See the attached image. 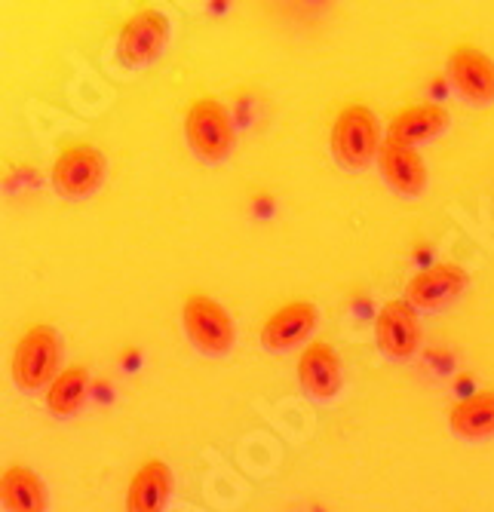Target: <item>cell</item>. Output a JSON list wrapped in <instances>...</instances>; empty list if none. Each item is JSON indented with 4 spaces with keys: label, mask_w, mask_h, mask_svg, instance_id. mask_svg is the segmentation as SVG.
Instances as JSON below:
<instances>
[{
    "label": "cell",
    "mask_w": 494,
    "mask_h": 512,
    "mask_svg": "<svg viewBox=\"0 0 494 512\" xmlns=\"http://www.w3.org/2000/svg\"><path fill=\"white\" fill-rule=\"evenodd\" d=\"M169 40V19L160 10H139L117 34V59L126 68H145L160 59Z\"/></svg>",
    "instance_id": "6"
},
{
    "label": "cell",
    "mask_w": 494,
    "mask_h": 512,
    "mask_svg": "<svg viewBox=\"0 0 494 512\" xmlns=\"http://www.w3.org/2000/svg\"><path fill=\"white\" fill-rule=\"evenodd\" d=\"M378 169L384 181L390 184V191L402 197H418L427 188V166L415 148H402L393 142H384L378 154Z\"/></svg>",
    "instance_id": "13"
},
{
    "label": "cell",
    "mask_w": 494,
    "mask_h": 512,
    "mask_svg": "<svg viewBox=\"0 0 494 512\" xmlns=\"http://www.w3.org/2000/svg\"><path fill=\"white\" fill-rule=\"evenodd\" d=\"M86 390H89L86 368H80V365L62 368V375L47 390V411L53 417H71V414H77L83 408V402H86Z\"/></svg>",
    "instance_id": "17"
},
{
    "label": "cell",
    "mask_w": 494,
    "mask_h": 512,
    "mask_svg": "<svg viewBox=\"0 0 494 512\" xmlns=\"http://www.w3.org/2000/svg\"><path fill=\"white\" fill-rule=\"evenodd\" d=\"M448 77H452L455 89L473 105L494 102V62L482 50L470 43H461L448 56Z\"/></svg>",
    "instance_id": "9"
},
{
    "label": "cell",
    "mask_w": 494,
    "mask_h": 512,
    "mask_svg": "<svg viewBox=\"0 0 494 512\" xmlns=\"http://www.w3.org/2000/svg\"><path fill=\"white\" fill-rule=\"evenodd\" d=\"M182 325L191 338V344L206 353V356H228L234 350L237 332H234V319L228 316L218 301L206 295H191L182 307Z\"/></svg>",
    "instance_id": "5"
},
{
    "label": "cell",
    "mask_w": 494,
    "mask_h": 512,
    "mask_svg": "<svg viewBox=\"0 0 494 512\" xmlns=\"http://www.w3.org/2000/svg\"><path fill=\"white\" fill-rule=\"evenodd\" d=\"M329 148L344 169H366L372 160H378L384 148V135L375 111L366 105L341 108V114L332 123Z\"/></svg>",
    "instance_id": "1"
},
{
    "label": "cell",
    "mask_w": 494,
    "mask_h": 512,
    "mask_svg": "<svg viewBox=\"0 0 494 512\" xmlns=\"http://www.w3.org/2000/svg\"><path fill=\"white\" fill-rule=\"evenodd\" d=\"M105 172H108L105 154L96 145L77 142V145H68L59 151V157L53 160V169H50V181L62 197L83 200L102 188Z\"/></svg>",
    "instance_id": "4"
},
{
    "label": "cell",
    "mask_w": 494,
    "mask_h": 512,
    "mask_svg": "<svg viewBox=\"0 0 494 512\" xmlns=\"http://www.w3.org/2000/svg\"><path fill=\"white\" fill-rule=\"evenodd\" d=\"M298 381L307 396L329 402L341 390V359L326 341H313L298 356Z\"/></svg>",
    "instance_id": "11"
},
{
    "label": "cell",
    "mask_w": 494,
    "mask_h": 512,
    "mask_svg": "<svg viewBox=\"0 0 494 512\" xmlns=\"http://www.w3.org/2000/svg\"><path fill=\"white\" fill-rule=\"evenodd\" d=\"M62 338L53 325H31L13 350V381L19 390H43L62 375Z\"/></svg>",
    "instance_id": "2"
},
{
    "label": "cell",
    "mask_w": 494,
    "mask_h": 512,
    "mask_svg": "<svg viewBox=\"0 0 494 512\" xmlns=\"http://www.w3.org/2000/svg\"><path fill=\"white\" fill-rule=\"evenodd\" d=\"M313 329H317V307L310 301H292L267 316V322L261 325V344L274 353L292 350L307 341Z\"/></svg>",
    "instance_id": "10"
},
{
    "label": "cell",
    "mask_w": 494,
    "mask_h": 512,
    "mask_svg": "<svg viewBox=\"0 0 494 512\" xmlns=\"http://www.w3.org/2000/svg\"><path fill=\"white\" fill-rule=\"evenodd\" d=\"M375 338L384 356L402 362L412 359L418 344H421V325H418V313L406 298H390L375 319Z\"/></svg>",
    "instance_id": "7"
},
{
    "label": "cell",
    "mask_w": 494,
    "mask_h": 512,
    "mask_svg": "<svg viewBox=\"0 0 494 512\" xmlns=\"http://www.w3.org/2000/svg\"><path fill=\"white\" fill-rule=\"evenodd\" d=\"M448 427L461 439H488L494 436V390H479L458 399L448 408Z\"/></svg>",
    "instance_id": "15"
},
{
    "label": "cell",
    "mask_w": 494,
    "mask_h": 512,
    "mask_svg": "<svg viewBox=\"0 0 494 512\" xmlns=\"http://www.w3.org/2000/svg\"><path fill=\"white\" fill-rule=\"evenodd\" d=\"M172 494V470L163 460H145L129 479L126 512H163Z\"/></svg>",
    "instance_id": "14"
},
{
    "label": "cell",
    "mask_w": 494,
    "mask_h": 512,
    "mask_svg": "<svg viewBox=\"0 0 494 512\" xmlns=\"http://www.w3.org/2000/svg\"><path fill=\"white\" fill-rule=\"evenodd\" d=\"M0 500L7 512H47V488L28 467H10L0 476Z\"/></svg>",
    "instance_id": "16"
},
{
    "label": "cell",
    "mask_w": 494,
    "mask_h": 512,
    "mask_svg": "<svg viewBox=\"0 0 494 512\" xmlns=\"http://www.w3.org/2000/svg\"><path fill=\"white\" fill-rule=\"evenodd\" d=\"M470 283V276L461 264L442 261L427 270H418L409 286H406V301L415 310H439L445 304H452Z\"/></svg>",
    "instance_id": "8"
},
{
    "label": "cell",
    "mask_w": 494,
    "mask_h": 512,
    "mask_svg": "<svg viewBox=\"0 0 494 512\" xmlns=\"http://www.w3.org/2000/svg\"><path fill=\"white\" fill-rule=\"evenodd\" d=\"M445 126H448V111L442 105H412L390 117L384 142L418 148L424 142H433Z\"/></svg>",
    "instance_id": "12"
},
{
    "label": "cell",
    "mask_w": 494,
    "mask_h": 512,
    "mask_svg": "<svg viewBox=\"0 0 494 512\" xmlns=\"http://www.w3.org/2000/svg\"><path fill=\"white\" fill-rule=\"evenodd\" d=\"M185 138L203 163H224L234 154L237 132L218 99H197L185 114Z\"/></svg>",
    "instance_id": "3"
}]
</instances>
